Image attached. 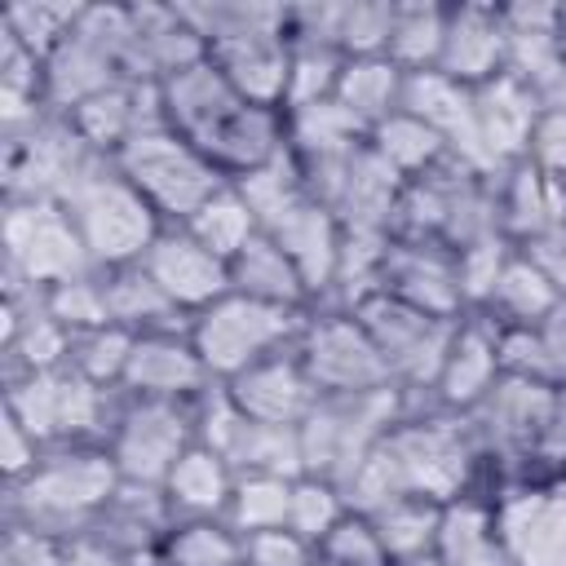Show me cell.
Segmentation results:
<instances>
[{
	"label": "cell",
	"instance_id": "6da1fadb",
	"mask_svg": "<svg viewBox=\"0 0 566 566\" xmlns=\"http://www.w3.org/2000/svg\"><path fill=\"white\" fill-rule=\"evenodd\" d=\"M478 469L482 447L469 416L442 411L433 398H407L402 416L389 424L380 447L345 486V500L354 513H371L394 495H424L451 504L473 491Z\"/></svg>",
	"mask_w": 566,
	"mask_h": 566
},
{
	"label": "cell",
	"instance_id": "7a4b0ae2",
	"mask_svg": "<svg viewBox=\"0 0 566 566\" xmlns=\"http://www.w3.org/2000/svg\"><path fill=\"white\" fill-rule=\"evenodd\" d=\"M159 111L164 124L203 150L230 181L287 150L283 111L243 97L208 57L159 84Z\"/></svg>",
	"mask_w": 566,
	"mask_h": 566
},
{
	"label": "cell",
	"instance_id": "3957f363",
	"mask_svg": "<svg viewBox=\"0 0 566 566\" xmlns=\"http://www.w3.org/2000/svg\"><path fill=\"white\" fill-rule=\"evenodd\" d=\"M119 469L102 442L49 447L40 464L9 486L13 526L53 535V539H84L88 526L119 491Z\"/></svg>",
	"mask_w": 566,
	"mask_h": 566
},
{
	"label": "cell",
	"instance_id": "277c9868",
	"mask_svg": "<svg viewBox=\"0 0 566 566\" xmlns=\"http://www.w3.org/2000/svg\"><path fill=\"white\" fill-rule=\"evenodd\" d=\"M195 22L208 62L252 102L279 106L287 93L292 40L287 4H181Z\"/></svg>",
	"mask_w": 566,
	"mask_h": 566
},
{
	"label": "cell",
	"instance_id": "5b68a950",
	"mask_svg": "<svg viewBox=\"0 0 566 566\" xmlns=\"http://www.w3.org/2000/svg\"><path fill=\"white\" fill-rule=\"evenodd\" d=\"M57 203L71 212V221L88 248V261L97 270L137 265L146 256V248L155 243V234L164 230L155 208L128 186V177L115 168L111 155H93L71 177V186L62 190Z\"/></svg>",
	"mask_w": 566,
	"mask_h": 566
},
{
	"label": "cell",
	"instance_id": "8992f818",
	"mask_svg": "<svg viewBox=\"0 0 566 566\" xmlns=\"http://www.w3.org/2000/svg\"><path fill=\"white\" fill-rule=\"evenodd\" d=\"M115 168L155 208V217L164 226H186L230 181V177H221V168L203 150H195L164 119L142 128L137 137H128L115 150Z\"/></svg>",
	"mask_w": 566,
	"mask_h": 566
},
{
	"label": "cell",
	"instance_id": "52a82bcc",
	"mask_svg": "<svg viewBox=\"0 0 566 566\" xmlns=\"http://www.w3.org/2000/svg\"><path fill=\"white\" fill-rule=\"evenodd\" d=\"M119 398L124 389H102L75 376L71 367H57V371L9 376L4 411L49 451V447H75V442H106Z\"/></svg>",
	"mask_w": 566,
	"mask_h": 566
},
{
	"label": "cell",
	"instance_id": "ba28073f",
	"mask_svg": "<svg viewBox=\"0 0 566 566\" xmlns=\"http://www.w3.org/2000/svg\"><path fill=\"white\" fill-rule=\"evenodd\" d=\"M305 314L310 310H283V305L252 301L243 292H226L221 301H212L208 310H199L190 318V340H195L208 376L217 385H226L239 371H248L283 349H296Z\"/></svg>",
	"mask_w": 566,
	"mask_h": 566
},
{
	"label": "cell",
	"instance_id": "9c48e42d",
	"mask_svg": "<svg viewBox=\"0 0 566 566\" xmlns=\"http://www.w3.org/2000/svg\"><path fill=\"white\" fill-rule=\"evenodd\" d=\"M407 398L402 389H371V394H332L318 398L310 420L301 424V451L305 473L336 482L340 491L354 482V473L367 464V455L380 447L389 424L402 416Z\"/></svg>",
	"mask_w": 566,
	"mask_h": 566
},
{
	"label": "cell",
	"instance_id": "30bf717a",
	"mask_svg": "<svg viewBox=\"0 0 566 566\" xmlns=\"http://www.w3.org/2000/svg\"><path fill=\"white\" fill-rule=\"evenodd\" d=\"M97 270L88 248L57 199H9L4 212V274L9 287L49 292Z\"/></svg>",
	"mask_w": 566,
	"mask_h": 566
},
{
	"label": "cell",
	"instance_id": "8fae6325",
	"mask_svg": "<svg viewBox=\"0 0 566 566\" xmlns=\"http://www.w3.org/2000/svg\"><path fill=\"white\" fill-rule=\"evenodd\" d=\"M354 318L367 327L371 345L380 349V358L389 367V380L407 398H429L460 318H433V314L411 310V305H402L385 292L354 305Z\"/></svg>",
	"mask_w": 566,
	"mask_h": 566
},
{
	"label": "cell",
	"instance_id": "7c38bea8",
	"mask_svg": "<svg viewBox=\"0 0 566 566\" xmlns=\"http://www.w3.org/2000/svg\"><path fill=\"white\" fill-rule=\"evenodd\" d=\"M199 442L195 433V402H164V398H119V411L106 433V451L128 486H164L172 464Z\"/></svg>",
	"mask_w": 566,
	"mask_h": 566
},
{
	"label": "cell",
	"instance_id": "4fadbf2b",
	"mask_svg": "<svg viewBox=\"0 0 566 566\" xmlns=\"http://www.w3.org/2000/svg\"><path fill=\"white\" fill-rule=\"evenodd\" d=\"M296 358H301V367L310 371V380L323 398H332V394H371V389L394 385L380 349L371 345V336L354 318V310L314 305L305 314L301 336H296Z\"/></svg>",
	"mask_w": 566,
	"mask_h": 566
},
{
	"label": "cell",
	"instance_id": "5bb4252c",
	"mask_svg": "<svg viewBox=\"0 0 566 566\" xmlns=\"http://www.w3.org/2000/svg\"><path fill=\"white\" fill-rule=\"evenodd\" d=\"M491 504L509 566H566V469L509 482Z\"/></svg>",
	"mask_w": 566,
	"mask_h": 566
},
{
	"label": "cell",
	"instance_id": "9a60e30c",
	"mask_svg": "<svg viewBox=\"0 0 566 566\" xmlns=\"http://www.w3.org/2000/svg\"><path fill=\"white\" fill-rule=\"evenodd\" d=\"M380 292L433 318H464L455 252L433 239H389L380 265Z\"/></svg>",
	"mask_w": 566,
	"mask_h": 566
},
{
	"label": "cell",
	"instance_id": "2e32d148",
	"mask_svg": "<svg viewBox=\"0 0 566 566\" xmlns=\"http://www.w3.org/2000/svg\"><path fill=\"white\" fill-rule=\"evenodd\" d=\"M142 270L159 283V292L186 318H195L199 310H208L212 301H221L230 292V261L208 252L186 226H164L155 234V243L146 248Z\"/></svg>",
	"mask_w": 566,
	"mask_h": 566
},
{
	"label": "cell",
	"instance_id": "e0dca14e",
	"mask_svg": "<svg viewBox=\"0 0 566 566\" xmlns=\"http://www.w3.org/2000/svg\"><path fill=\"white\" fill-rule=\"evenodd\" d=\"M217 380L208 376L195 340H190V323L186 327H168V332H146L133 340L128 354V371H124V394L133 398H164V402H195L199 394H208Z\"/></svg>",
	"mask_w": 566,
	"mask_h": 566
},
{
	"label": "cell",
	"instance_id": "ac0fdd59",
	"mask_svg": "<svg viewBox=\"0 0 566 566\" xmlns=\"http://www.w3.org/2000/svg\"><path fill=\"white\" fill-rule=\"evenodd\" d=\"M265 234L287 252V261L296 265V274L310 287L314 305H327V296L336 287V274H340V256H345V226H340V217L327 203H318L314 195H305Z\"/></svg>",
	"mask_w": 566,
	"mask_h": 566
},
{
	"label": "cell",
	"instance_id": "d6986e66",
	"mask_svg": "<svg viewBox=\"0 0 566 566\" xmlns=\"http://www.w3.org/2000/svg\"><path fill=\"white\" fill-rule=\"evenodd\" d=\"M234 407L256 420V424H283V429H301L310 420V411L318 407V389L310 380V371L301 367L296 349H283L248 371H239L234 380H226Z\"/></svg>",
	"mask_w": 566,
	"mask_h": 566
},
{
	"label": "cell",
	"instance_id": "ffe728a7",
	"mask_svg": "<svg viewBox=\"0 0 566 566\" xmlns=\"http://www.w3.org/2000/svg\"><path fill=\"white\" fill-rule=\"evenodd\" d=\"M473 115H478V137H482L491 168H504V164L526 159L531 133L544 115V97L526 80L504 71L473 88Z\"/></svg>",
	"mask_w": 566,
	"mask_h": 566
},
{
	"label": "cell",
	"instance_id": "44dd1931",
	"mask_svg": "<svg viewBox=\"0 0 566 566\" xmlns=\"http://www.w3.org/2000/svg\"><path fill=\"white\" fill-rule=\"evenodd\" d=\"M500 327L482 314H464L455 336H451V349L442 358V371H438V385H433V402L442 411H460L469 416L500 380Z\"/></svg>",
	"mask_w": 566,
	"mask_h": 566
},
{
	"label": "cell",
	"instance_id": "7402d4cb",
	"mask_svg": "<svg viewBox=\"0 0 566 566\" xmlns=\"http://www.w3.org/2000/svg\"><path fill=\"white\" fill-rule=\"evenodd\" d=\"M491 186H495L500 234L509 243H526V239H535V234H544V230L566 221V181L548 177L531 159L495 168Z\"/></svg>",
	"mask_w": 566,
	"mask_h": 566
},
{
	"label": "cell",
	"instance_id": "603a6c76",
	"mask_svg": "<svg viewBox=\"0 0 566 566\" xmlns=\"http://www.w3.org/2000/svg\"><path fill=\"white\" fill-rule=\"evenodd\" d=\"M504 18L500 4H451L447 9V35L438 71L464 88H478L495 75H504Z\"/></svg>",
	"mask_w": 566,
	"mask_h": 566
},
{
	"label": "cell",
	"instance_id": "cb8c5ba5",
	"mask_svg": "<svg viewBox=\"0 0 566 566\" xmlns=\"http://www.w3.org/2000/svg\"><path fill=\"white\" fill-rule=\"evenodd\" d=\"M504 18V71L526 80L535 93L553 84L566 57V35H562V4H500Z\"/></svg>",
	"mask_w": 566,
	"mask_h": 566
},
{
	"label": "cell",
	"instance_id": "d4e9b609",
	"mask_svg": "<svg viewBox=\"0 0 566 566\" xmlns=\"http://www.w3.org/2000/svg\"><path fill=\"white\" fill-rule=\"evenodd\" d=\"M234 482H239V473L230 469V460L217 455L212 447L195 442L172 464V473L164 478L159 491H164V504H168L172 522H195V517H226Z\"/></svg>",
	"mask_w": 566,
	"mask_h": 566
},
{
	"label": "cell",
	"instance_id": "484cf974",
	"mask_svg": "<svg viewBox=\"0 0 566 566\" xmlns=\"http://www.w3.org/2000/svg\"><path fill=\"white\" fill-rule=\"evenodd\" d=\"M433 557L442 566H509L491 495L469 491V495L442 504V526H438Z\"/></svg>",
	"mask_w": 566,
	"mask_h": 566
},
{
	"label": "cell",
	"instance_id": "4316f807",
	"mask_svg": "<svg viewBox=\"0 0 566 566\" xmlns=\"http://www.w3.org/2000/svg\"><path fill=\"white\" fill-rule=\"evenodd\" d=\"M557 305H562V292L548 283V274L522 248H513L478 314L491 318L495 327H539Z\"/></svg>",
	"mask_w": 566,
	"mask_h": 566
},
{
	"label": "cell",
	"instance_id": "83f0119b",
	"mask_svg": "<svg viewBox=\"0 0 566 566\" xmlns=\"http://www.w3.org/2000/svg\"><path fill=\"white\" fill-rule=\"evenodd\" d=\"M230 292H243L252 301L283 305V310H314V296H310L305 279L296 274L287 252L265 230L243 252L230 256Z\"/></svg>",
	"mask_w": 566,
	"mask_h": 566
},
{
	"label": "cell",
	"instance_id": "f1b7e54d",
	"mask_svg": "<svg viewBox=\"0 0 566 566\" xmlns=\"http://www.w3.org/2000/svg\"><path fill=\"white\" fill-rule=\"evenodd\" d=\"M102 292H106V314L115 327L146 336V332H168V327H186L190 318L159 292V283L137 265H119V270H102Z\"/></svg>",
	"mask_w": 566,
	"mask_h": 566
},
{
	"label": "cell",
	"instance_id": "f546056e",
	"mask_svg": "<svg viewBox=\"0 0 566 566\" xmlns=\"http://www.w3.org/2000/svg\"><path fill=\"white\" fill-rule=\"evenodd\" d=\"M402 88H407V75L389 57H345V71L336 84V106H345L371 133L380 119L402 111Z\"/></svg>",
	"mask_w": 566,
	"mask_h": 566
},
{
	"label": "cell",
	"instance_id": "4dcf8cb0",
	"mask_svg": "<svg viewBox=\"0 0 566 566\" xmlns=\"http://www.w3.org/2000/svg\"><path fill=\"white\" fill-rule=\"evenodd\" d=\"M367 517H371L380 544L389 548L394 566L433 557L438 526H442V504H438V500H424V495H394V500H385L380 509H371Z\"/></svg>",
	"mask_w": 566,
	"mask_h": 566
},
{
	"label": "cell",
	"instance_id": "1f68e13d",
	"mask_svg": "<svg viewBox=\"0 0 566 566\" xmlns=\"http://www.w3.org/2000/svg\"><path fill=\"white\" fill-rule=\"evenodd\" d=\"M367 146H371L402 181H416V177L433 172L442 159H451V155H447V142H442L424 119H416L411 111H394L389 119H380V124L367 133Z\"/></svg>",
	"mask_w": 566,
	"mask_h": 566
},
{
	"label": "cell",
	"instance_id": "d6a6232c",
	"mask_svg": "<svg viewBox=\"0 0 566 566\" xmlns=\"http://www.w3.org/2000/svg\"><path fill=\"white\" fill-rule=\"evenodd\" d=\"M442 35H447V4H424V0L394 4V27H389L385 57H389L402 75L438 71Z\"/></svg>",
	"mask_w": 566,
	"mask_h": 566
},
{
	"label": "cell",
	"instance_id": "836d02e7",
	"mask_svg": "<svg viewBox=\"0 0 566 566\" xmlns=\"http://www.w3.org/2000/svg\"><path fill=\"white\" fill-rule=\"evenodd\" d=\"M234 473H261V478H301L305 473V451H301V429L283 424H256L243 420L226 451Z\"/></svg>",
	"mask_w": 566,
	"mask_h": 566
},
{
	"label": "cell",
	"instance_id": "e575fe53",
	"mask_svg": "<svg viewBox=\"0 0 566 566\" xmlns=\"http://www.w3.org/2000/svg\"><path fill=\"white\" fill-rule=\"evenodd\" d=\"M155 562L159 566H243V535L226 517L172 522Z\"/></svg>",
	"mask_w": 566,
	"mask_h": 566
},
{
	"label": "cell",
	"instance_id": "d590c367",
	"mask_svg": "<svg viewBox=\"0 0 566 566\" xmlns=\"http://www.w3.org/2000/svg\"><path fill=\"white\" fill-rule=\"evenodd\" d=\"M186 230H190L208 252H217L221 261H230L234 252H243V248L261 234V221H256V212L248 208V199L239 195V186L226 181V186L186 221Z\"/></svg>",
	"mask_w": 566,
	"mask_h": 566
},
{
	"label": "cell",
	"instance_id": "8d00e7d4",
	"mask_svg": "<svg viewBox=\"0 0 566 566\" xmlns=\"http://www.w3.org/2000/svg\"><path fill=\"white\" fill-rule=\"evenodd\" d=\"M133 332L115 327V323H102V327H84V332H71V345H66V367L102 389H119L124 385V371H128V354H133Z\"/></svg>",
	"mask_w": 566,
	"mask_h": 566
},
{
	"label": "cell",
	"instance_id": "74e56055",
	"mask_svg": "<svg viewBox=\"0 0 566 566\" xmlns=\"http://www.w3.org/2000/svg\"><path fill=\"white\" fill-rule=\"evenodd\" d=\"M292 482L296 478H261V473H239L226 522L239 535H261V531H283L287 509H292Z\"/></svg>",
	"mask_w": 566,
	"mask_h": 566
},
{
	"label": "cell",
	"instance_id": "f35d334b",
	"mask_svg": "<svg viewBox=\"0 0 566 566\" xmlns=\"http://www.w3.org/2000/svg\"><path fill=\"white\" fill-rule=\"evenodd\" d=\"M345 71V53L327 44H292V66H287V93H283V115L301 106H318L336 97Z\"/></svg>",
	"mask_w": 566,
	"mask_h": 566
},
{
	"label": "cell",
	"instance_id": "ab89813d",
	"mask_svg": "<svg viewBox=\"0 0 566 566\" xmlns=\"http://www.w3.org/2000/svg\"><path fill=\"white\" fill-rule=\"evenodd\" d=\"M349 513V500L336 482L327 478H314V473H301L292 482V509H287V531H296L301 539L318 544L340 517Z\"/></svg>",
	"mask_w": 566,
	"mask_h": 566
},
{
	"label": "cell",
	"instance_id": "60d3db41",
	"mask_svg": "<svg viewBox=\"0 0 566 566\" xmlns=\"http://www.w3.org/2000/svg\"><path fill=\"white\" fill-rule=\"evenodd\" d=\"M314 566H394V557H389V548L380 544L371 517L349 509V513L314 544Z\"/></svg>",
	"mask_w": 566,
	"mask_h": 566
},
{
	"label": "cell",
	"instance_id": "b9f144b4",
	"mask_svg": "<svg viewBox=\"0 0 566 566\" xmlns=\"http://www.w3.org/2000/svg\"><path fill=\"white\" fill-rule=\"evenodd\" d=\"M84 4H13L4 13V35H13L22 49H31L40 62L66 40V31L75 27Z\"/></svg>",
	"mask_w": 566,
	"mask_h": 566
},
{
	"label": "cell",
	"instance_id": "7bdbcfd3",
	"mask_svg": "<svg viewBox=\"0 0 566 566\" xmlns=\"http://www.w3.org/2000/svg\"><path fill=\"white\" fill-rule=\"evenodd\" d=\"M513 248H517V243H509L504 234H486V239H478V243H469V248L455 252V274H460L464 314H478V310H482V301L491 296L495 274L504 270V261H509Z\"/></svg>",
	"mask_w": 566,
	"mask_h": 566
},
{
	"label": "cell",
	"instance_id": "ee69618b",
	"mask_svg": "<svg viewBox=\"0 0 566 566\" xmlns=\"http://www.w3.org/2000/svg\"><path fill=\"white\" fill-rule=\"evenodd\" d=\"M44 310L66 327V332H84V327H102L111 323L106 314V292H102V270H88L71 283H57L44 292Z\"/></svg>",
	"mask_w": 566,
	"mask_h": 566
},
{
	"label": "cell",
	"instance_id": "f6af8a7d",
	"mask_svg": "<svg viewBox=\"0 0 566 566\" xmlns=\"http://www.w3.org/2000/svg\"><path fill=\"white\" fill-rule=\"evenodd\" d=\"M389 27H394V0L340 4V53L345 57H385Z\"/></svg>",
	"mask_w": 566,
	"mask_h": 566
},
{
	"label": "cell",
	"instance_id": "bcb514c9",
	"mask_svg": "<svg viewBox=\"0 0 566 566\" xmlns=\"http://www.w3.org/2000/svg\"><path fill=\"white\" fill-rule=\"evenodd\" d=\"M243 566H314V544L287 526L243 535Z\"/></svg>",
	"mask_w": 566,
	"mask_h": 566
},
{
	"label": "cell",
	"instance_id": "7dc6e473",
	"mask_svg": "<svg viewBox=\"0 0 566 566\" xmlns=\"http://www.w3.org/2000/svg\"><path fill=\"white\" fill-rule=\"evenodd\" d=\"M526 159H531L535 168H544L548 177L566 181V111L544 106V115H539V124H535V133H531Z\"/></svg>",
	"mask_w": 566,
	"mask_h": 566
},
{
	"label": "cell",
	"instance_id": "c3c4849f",
	"mask_svg": "<svg viewBox=\"0 0 566 566\" xmlns=\"http://www.w3.org/2000/svg\"><path fill=\"white\" fill-rule=\"evenodd\" d=\"M75 539H53L27 526H9V544H4V566H66Z\"/></svg>",
	"mask_w": 566,
	"mask_h": 566
},
{
	"label": "cell",
	"instance_id": "681fc988",
	"mask_svg": "<svg viewBox=\"0 0 566 566\" xmlns=\"http://www.w3.org/2000/svg\"><path fill=\"white\" fill-rule=\"evenodd\" d=\"M544 274H548V283L562 292V301H566V221L562 226H553V230H544V234H535V239H526V243H517Z\"/></svg>",
	"mask_w": 566,
	"mask_h": 566
},
{
	"label": "cell",
	"instance_id": "f907efd6",
	"mask_svg": "<svg viewBox=\"0 0 566 566\" xmlns=\"http://www.w3.org/2000/svg\"><path fill=\"white\" fill-rule=\"evenodd\" d=\"M0 433H4V455H0V460H4V473H9V486H13V482H22V478L40 464L44 447H40L9 411H4V420H0Z\"/></svg>",
	"mask_w": 566,
	"mask_h": 566
},
{
	"label": "cell",
	"instance_id": "816d5d0a",
	"mask_svg": "<svg viewBox=\"0 0 566 566\" xmlns=\"http://www.w3.org/2000/svg\"><path fill=\"white\" fill-rule=\"evenodd\" d=\"M539 345H544V363H548V380L557 389H566V301L535 327Z\"/></svg>",
	"mask_w": 566,
	"mask_h": 566
},
{
	"label": "cell",
	"instance_id": "f5cc1de1",
	"mask_svg": "<svg viewBox=\"0 0 566 566\" xmlns=\"http://www.w3.org/2000/svg\"><path fill=\"white\" fill-rule=\"evenodd\" d=\"M407 566H442L438 557H420V562H407Z\"/></svg>",
	"mask_w": 566,
	"mask_h": 566
}]
</instances>
